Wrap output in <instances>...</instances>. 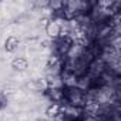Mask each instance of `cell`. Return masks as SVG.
<instances>
[{"label":"cell","mask_w":121,"mask_h":121,"mask_svg":"<svg viewBox=\"0 0 121 121\" xmlns=\"http://www.w3.org/2000/svg\"><path fill=\"white\" fill-rule=\"evenodd\" d=\"M27 87H29L30 90H34V91H41V93L47 88L44 78H34V80H31V81L27 84Z\"/></svg>","instance_id":"8"},{"label":"cell","mask_w":121,"mask_h":121,"mask_svg":"<svg viewBox=\"0 0 121 121\" xmlns=\"http://www.w3.org/2000/svg\"><path fill=\"white\" fill-rule=\"evenodd\" d=\"M12 69L16 71H26L29 69V61L24 57H17L12 61Z\"/></svg>","instance_id":"7"},{"label":"cell","mask_w":121,"mask_h":121,"mask_svg":"<svg viewBox=\"0 0 121 121\" xmlns=\"http://www.w3.org/2000/svg\"><path fill=\"white\" fill-rule=\"evenodd\" d=\"M19 46H20V40L16 36H9L4 41V50L7 53H14L19 48Z\"/></svg>","instance_id":"6"},{"label":"cell","mask_w":121,"mask_h":121,"mask_svg":"<svg viewBox=\"0 0 121 121\" xmlns=\"http://www.w3.org/2000/svg\"><path fill=\"white\" fill-rule=\"evenodd\" d=\"M37 121H53V120H48V118H47V120H44V118H43V120H37Z\"/></svg>","instance_id":"11"},{"label":"cell","mask_w":121,"mask_h":121,"mask_svg":"<svg viewBox=\"0 0 121 121\" xmlns=\"http://www.w3.org/2000/svg\"><path fill=\"white\" fill-rule=\"evenodd\" d=\"M60 33H61V26L57 20H48L46 23V34L48 37H51L53 40L60 37Z\"/></svg>","instance_id":"4"},{"label":"cell","mask_w":121,"mask_h":121,"mask_svg":"<svg viewBox=\"0 0 121 121\" xmlns=\"http://www.w3.org/2000/svg\"><path fill=\"white\" fill-rule=\"evenodd\" d=\"M50 0H44V2H37V6H40V7H47V6H50Z\"/></svg>","instance_id":"10"},{"label":"cell","mask_w":121,"mask_h":121,"mask_svg":"<svg viewBox=\"0 0 121 121\" xmlns=\"http://www.w3.org/2000/svg\"><path fill=\"white\" fill-rule=\"evenodd\" d=\"M63 114V104H50L46 108V115L48 120H56Z\"/></svg>","instance_id":"5"},{"label":"cell","mask_w":121,"mask_h":121,"mask_svg":"<svg viewBox=\"0 0 121 121\" xmlns=\"http://www.w3.org/2000/svg\"><path fill=\"white\" fill-rule=\"evenodd\" d=\"M53 47H54V56H58L61 58L67 57L74 47V39L71 36H60L58 39L53 40Z\"/></svg>","instance_id":"2"},{"label":"cell","mask_w":121,"mask_h":121,"mask_svg":"<svg viewBox=\"0 0 121 121\" xmlns=\"http://www.w3.org/2000/svg\"><path fill=\"white\" fill-rule=\"evenodd\" d=\"M44 97L51 101V104H63L64 103V93L61 87H47L43 91Z\"/></svg>","instance_id":"3"},{"label":"cell","mask_w":121,"mask_h":121,"mask_svg":"<svg viewBox=\"0 0 121 121\" xmlns=\"http://www.w3.org/2000/svg\"><path fill=\"white\" fill-rule=\"evenodd\" d=\"M61 88H63V93H64L66 105L84 110V107L88 103V93L84 88L78 87L77 84H74V86H61Z\"/></svg>","instance_id":"1"},{"label":"cell","mask_w":121,"mask_h":121,"mask_svg":"<svg viewBox=\"0 0 121 121\" xmlns=\"http://www.w3.org/2000/svg\"><path fill=\"white\" fill-rule=\"evenodd\" d=\"M9 105V98L6 95L4 91H0V111H3L4 108H7Z\"/></svg>","instance_id":"9"}]
</instances>
